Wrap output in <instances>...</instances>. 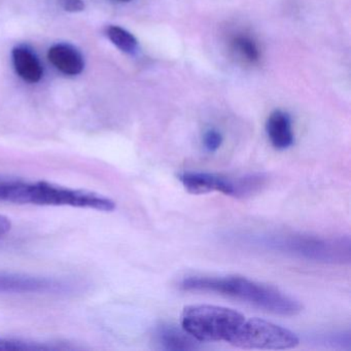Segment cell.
Segmentation results:
<instances>
[{"mask_svg": "<svg viewBox=\"0 0 351 351\" xmlns=\"http://www.w3.org/2000/svg\"><path fill=\"white\" fill-rule=\"evenodd\" d=\"M180 289L186 291H202L233 298L278 315H297L303 309L299 301L279 289L245 277H188L180 281Z\"/></svg>", "mask_w": 351, "mask_h": 351, "instance_id": "cell-1", "label": "cell"}, {"mask_svg": "<svg viewBox=\"0 0 351 351\" xmlns=\"http://www.w3.org/2000/svg\"><path fill=\"white\" fill-rule=\"evenodd\" d=\"M0 202L38 206H69L112 213V199L91 191L69 188L47 182L11 180L0 182Z\"/></svg>", "mask_w": 351, "mask_h": 351, "instance_id": "cell-2", "label": "cell"}, {"mask_svg": "<svg viewBox=\"0 0 351 351\" xmlns=\"http://www.w3.org/2000/svg\"><path fill=\"white\" fill-rule=\"evenodd\" d=\"M248 243L269 252L324 263L348 264L350 263L349 237L322 238L303 234H267L250 236Z\"/></svg>", "mask_w": 351, "mask_h": 351, "instance_id": "cell-3", "label": "cell"}, {"mask_svg": "<svg viewBox=\"0 0 351 351\" xmlns=\"http://www.w3.org/2000/svg\"><path fill=\"white\" fill-rule=\"evenodd\" d=\"M245 317L239 312L215 305L186 306L182 313V328L200 343L219 342L233 336Z\"/></svg>", "mask_w": 351, "mask_h": 351, "instance_id": "cell-4", "label": "cell"}, {"mask_svg": "<svg viewBox=\"0 0 351 351\" xmlns=\"http://www.w3.org/2000/svg\"><path fill=\"white\" fill-rule=\"evenodd\" d=\"M178 178L190 194L219 192L237 199H245L258 194L268 180L263 173L230 176L202 171H182L178 174Z\"/></svg>", "mask_w": 351, "mask_h": 351, "instance_id": "cell-5", "label": "cell"}, {"mask_svg": "<svg viewBox=\"0 0 351 351\" xmlns=\"http://www.w3.org/2000/svg\"><path fill=\"white\" fill-rule=\"evenodd\" d=\"M228 343L243 349L285 350L299 345L297 335L283 326L261 318L244 319Z\"/></svg>", "mask_w": 351, "mask_h": 351, "instance_id": "cell-6", "label": "cell"}, {"mask_svg": "<svg viewBox=\"0 0 351 351\" xmlns=\"http://www.w3.org/2000/svg\"><path fill=\"white\" fill-rule=\"evenodd\" d=\"M80 287L71 279L0 272V295H71Z\"/></svg>", "mask_w": 351, "mask_h": 351, "instance_id": "cell-7", "label": "cell"}, {"mask_svg": "<svg viewBox=\"0 0 351 351\" xmlns=\"http://www.w3.org/2000/svg\"><path fill=\"white\" fill-rule=\"evenodd\" d=\"M48 59L57 71L69 77L81 75L85 69V59L73 45H54L49 50Z\"/></svg>", "mask_w": 351, "mask_h": 351, "instance_id": "cell-8", "label": "cell"}, {"mask_svg": "<svg viewBox=\"0 0 351 351\" xmlns=\"http://www.w3.org/2000/svg\"><path fill=\"white\" fill-rule=\"evenodd\" d=\"M266 132L271 145L278 151L289 149L295 143L291 116L283 110L271 112L266 122Z\"/></svg>", "mask_w": 351, "mask_h": 351, "instance_id": "cell-9", "label": "cell"}, {"mask_svg": "<svg viewBox=\"0 0 351 351\" xmlns=\"http://www.w3.org/2000/svg\"><path fill=\"white\" fill-rule=\"evenodd\" d=\"M154 338L160 348L165 350H196L200 348V342L193 338L186 330L169 324L158 326Z\"/></svg>", "mask_w": 351, "mask_h": 351, "instance_id": "cell-10", "label": "cell"}, {"mask_svg": "<svg viewBox=\"0 0 351 351\" xmlns=\"http://www.w3.org/2000/svg\"><path fill=\"white\" fill-rule=\"evenodd\" d=\"M14 69L17 75L30 84L38 83L44 75V67L32 49L25 46L16 47L12 52Z\"/></svg>", "mask_w": 351, "mask_h": 351, "instance_id": "cell-11", "label": "cell"}, {"mask_svg": "<svg viewBox=\"0 0 351 351\" xmlns=\"http://www.w3.org/2000/svg\"><path fill=\"white\" fill-rule=\"evenodd\" d=\"M75 347L53 342H38V341L24 340L17 338L0 337V351H36V350H65Z\"/></svg>", "mask_w": 351, "mask_h": 351, "instance_id": "cell-12", "label": "cell"}, {"mask_svg": "<svg viewBox=\"0 0 351 351\" xmlns=\"http://www.w3.org/2000/svg\"><path fill=\"white\" fill-rule=\"evenodd\" d=\"M106 34L112 45L126 54L134 55L138 50V40L136 38L120 26H108Z\"/></svg>", "mask_w": 351, "mask_h": 351, "instance_id": "cell-13", "label": "cell"}, {"mask_svg": "<svg viewBox=\"0 0 351 351\" xmlns=\"http://www.w3.org/2000/svg\"><path fill=\"white\" fill-rule=\"evenodd\" d=\"M232 49L246 62L254 64L260 61L261 53L256 43L250 36H236L231 42Z\"/></svg>", "mask_w": 351, "mask_h": 351, "instance_id": "cell-14", "label": "cell"}, {"mask_svg": "<svg viewBox=\"0 0 351 351\" xmlns=\"http://www.w3.org/2000/svg\"><path fill=\"white\" fill-rule=\"evenodd\" d=\"M223 143V135L217 129L210 128L205 131L203 135V147L208 153H215L219 151Z\"/></svg>", "mask_w": 351, "mask_h": 351, "instance_id": "cell-15", "label": "cell"}, {"mask_svg": "<svg viewBox=\"0 0 351 351\" xmlns=\"http://www.w3.org/2000/svg\"><path fill=\"white\" fill-rule=\"evenodd\" d=\"M59 3L69 13H81L86 8L83 0H59Z\"/></svg>", "mask_w": 351, "mask_h": 351, "instance_id": "cell-16", "label": "cell"}, {"mask_svg": "<svg viewBox=\"0 0 351 351\" xmlns=\"http://www.w3.org/2000/svg\"><path fill=\"white\" fill-rule=\"evenodd\" d=\"M12 223L9 217L0 215V239L11 231Z\"/></svg>", "mask_w": 351, "mask_h": 351, "instance_id": "cell-17", "label": "cell"}, {"mask_svg": "<svg viewBox=\"0 0 351 351\" xmlns=\"http://www.w3.org/2000/svg\"><path fill=\"white\" fill-rule=\"evenodd\" d=\"M119 1H130V0H119Z\"/></svg>", "mask_w": 351, "mask_h": 351, "instance_id": "cell-18", "label": "cell"}]
</instances>
